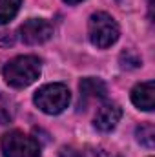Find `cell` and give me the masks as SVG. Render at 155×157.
<instances>
[{"instance_id":"obj_8","label":"cell","mask_w":155,"mask_h":157,"mask_svg":"<svg viewBox=\"0 0 155 157\" xmlns=\"http://www.w3.org/2000/svg\"><path fill=\"white\" fill-rule=\"evenodd\" d=\"M78 88H80V101H84V102H88V101H100L108 93L106 84L100 78H95V77L82 78Z\"/></svg>"},{"instance_id":"obj_11","label":"cell","mask_w":155,"mask_h":157,"mask_svg":"<svg viewBox=\"0 0 155 157\" xmlns=\"http://www.w3.org/2000/svg\"><path fill=\"white\" fill-rule=\"evenodd\" d=\"M15 112H17L15 102H13L7 95H4V93L0 91V124H6V122L13 121Z\"/></svg>"},{"instance_id":"obj_1","label":"cell","mask_w":155,"mask_h":157,"mask_svg":"<svg viewBox=\"0 0 155 157\" xmlns=\"http://www.w3.org/2000/svg\"><path fill=\"white\" fill-rule=\"evenodd\" d=\"M40 75V60L33 55H20L4 66V78L11 88H28Z\"/></svg>"},{"instance_id":"obj_5","label":"cell","mask_w":155,"mask_h":157,"mask_svg":"<svg viewBox=\"0 0 155 157\" xmlns=\"http://www.w3.org/2000/svg\"><path fill=\"white\" fill-rule=\"evenodd\" d=\"M53 26L44 18H29L20 26V39L29 46L44 44L51 39Z\"/></svg>"},{"instance_id":"obj_6","label":"cell","mask_w":155,"mask_h":157,"mask_svg":"<svg viewBox=\"0 0 155 157\" xmlns=\"http://www.w3.org/2000/svg\"><path fill=\"white\" fill-rule=\"evenodd\" d=\"M122 117V110L120 106L115 104V102H104L97 113H95V119H93V124L99 132L102 133H108L112 130H115V126L119 124V121Z\"/></svg>"},{"instance_id":"obj_10","label":"cell","mask_w":155,"mask_h":157,"mask_svg":"<svg viewBox=\"0 0 155 157\" xmlns=\"http://www.w3.org/2000/svg\"><path fill=\"white\" fill-rule=\"evenodd\" d=\"M137 135V141L146 146V148H153L155 146V128L153 124H141L135 132Z\"/></svg>"},{"instance_id":"obj_3","label":"cell","mask_w":155,"mask_h":157,"mask_svg":"<svg viewBox=\"0 0 155 157\" xmlns=\"http://www.w3.org/2000/svg\"><path fill=\"white\" fill-rule=\"evenodd\" d=\"M88 33H89V40L93 46L104 49L110 48L112 44H115L120 31H119V24L115 18L104 11H97L89 17L88 22Z\"/></svg>"},{"instance_id":"obj_2","label":"cell","mask_w":155,"mask_h":157,"mask_svg":"<svg viewBox=\"0 0 155 157\" xmlns=\"http://www.w3.org/2000/svg\"><path fill=\"white\" fill-rule=\"evenodd\" d=\"M33 101L39 106L40 112H44L47 115H59L68 108L71 95H70L68 86H64L60 82H53V84L42 86L35 93Z\"/></svg>"},{"instance_id":"obj_4","label":"cell","mask_w":155,"mask_h":157,"mask_svg":"<svg viewBox=\"0 0 155 157\" xmlns=\"http://www.w3.org/2000/svg\"><path fill=\"white\" fill-rule=\"evenodd\" d=\"M4 157H40V144L20 130H11L0 141Z\"/></svg>"},{"instance_id":"obj_13","label":"cell","mask_w":155,"mask_h":157,"mask_svg":"<svg viewBox=\"0 0 155 157\" xmlns=\"http://www.w3.org/2000/svg\"><path fill=\"white\" fill-rule=\"evenodd\" d=\"M59 157H82L78 154L75 148H70V146H64L62 150H60V155Z\"/></svg>"},{"instance_id":"obj_9","label":"cell","mask_w":155,"mask_h":157,"mask_svg":"<svg viewBox=\"0 0 155 157\" xmlns=\"http://www.w3.org/2000/svg\"><path fill=\"white\" fill-rule=\"evenodd\" d=\"M22 0H0V26L13 20L20 9Z\"/></svg>"},{"instance_id":"obj_12","label":"cell","mask_w":155,"mask_h":157,"mask_svg":"<svg viewBox=\"0 0 155 157\" xmlns=\"http://www.w3.org/2000/svg\"><path fill=\"white\" fill-rule=\"evenodd\" d=\"M120 66H122V68H128V70L139 68V66H141V59H139L133 51H124V53L120 55Z\"/></svg>"},{"instance_id":"obj_14","label":"cell","mask_w":155,"mask_h":157,"mask_svg":"<svg viewBox=\"0 0 155 157\" xmlns=\"http://www.w3.org/2000/svg\"><path fill=\"white\" fill-rule=\"evenodd\" d=\"M66 4H78V2H82V0H64Z\"/></svg>"},{"instance_id":"obj_7","label":"cell","mask_w":155,"mask_h":157,"mask_svg":"<svg viewBox=\"0 0 155 157\" xmlns=\"http://www.w3.org/2000/svg\"><path fill=\"white\" fill-rule=\"evenodd\" d=\"M131 102L144 112H152L155 108V82H141L131 90Z\"/></svg>"}]
</instances>
